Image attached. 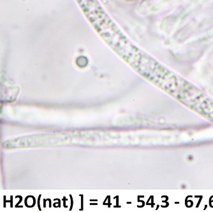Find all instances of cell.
I'll return each mask as SVG.
<instances>
[]
</instances>
